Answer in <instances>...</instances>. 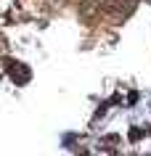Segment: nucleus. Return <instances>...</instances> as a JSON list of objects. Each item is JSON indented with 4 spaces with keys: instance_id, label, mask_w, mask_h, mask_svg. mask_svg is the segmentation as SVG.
<instances>
[{
    "instance_id": "obj_1",
    "label": "nucleus",
    "mask_w": 151,
    "mask_h": 156,
    "mask_svg": "<svg viewBox=\"0 0 151 156\" xmlns=\"http://www.w3.org/2000/svg\"><path fill=\"white\" fill-rule=\"evenodd\" d=\"M11 77H13V80H21V85L27 82V80H29V69H27V66H21V64H16V66H11Z\"/></svg>"
}]
</instances>
